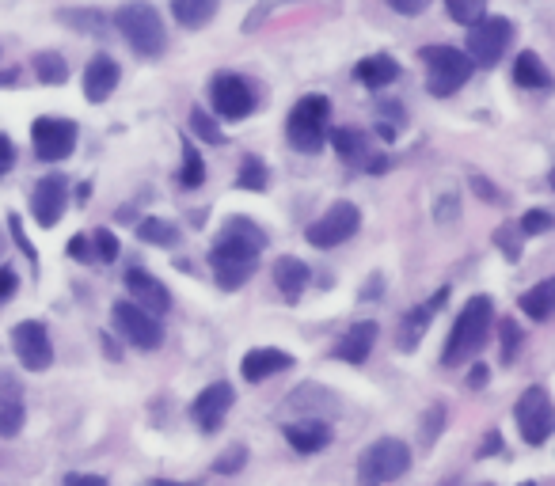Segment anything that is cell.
<instances>
[{"instance_id":"obj_1","label":"cell","mask_w":555,"mask_h":486,"mask_svg":"<svg viewBox=\"0 0 555 486\" xmlns=\"http://www.w3.org/2000/svg\"><path fill=\"white\" fill-rule=\"evenodd\" d=\"M263 247H267V232L259 225H251L248 217H232V221H225L210 247L213 281H217L225 293H236L240 285H248L251 274H255V266H259Z\"/></svg>"},{"instance_id":"obj_2","label":"cell","mask_w":555,"mask_h":486,"mask_svg":"<svg viewBox=\"0 0 555 486\" xmlns=\"http://www.w3.org/2000/svg\"><path fill=\"white\" fill-rule=\"evenodd\" d=\"M491 323H495V300L491 297H472L464 304V312L453 323V335L445 342V354H441V365H464L468 357H476L483 346H487V335H491Z\"/></svg>"},{"instance_id":"obj_3","label":"cell","mask_w":555,"mask_h":486,"mask_svg":"<svg viewBox=\"0 0 555 486\" xmlns=\"http://www.w3.org/2000/svg\"><path fill=\"white\" fill-rule=\"evenodd\" d=\"M115 23L126 46L141 57H160L168 46V31H164V19L153 4H122L115 12Z\"/></svg>"},{"instance_id":"obj_4","label":"cell","mask_w":555,"mask_h":486,"mask_svg":"<svg viewBox=\"0 0 555 486\" xmlns=\"http://www.w3.org/2000/svg\"><path fill=\"white\" fill-rule=\"evenodd\" d=\"M422 61H426V92L438 95V99L460 92L476 73V65L457 46H426Z\"/></svg>"},{"instance_id":"obj_5","label":"cell","mask_w":555,"mask_h":486,"mask_svg":"<svg viewBox=\"0 0 555 486\" xmlns=\"http://www.w3.org/2000/svg\"><path fill=\"white\" fill-rule=\"evenodd\" d=\"M327 122H331V103H327L324 95H305L289 111V122H286L289 145L297 152H305V156L320 152L327 141Z\"/></svg>"},{"instance_id":"obj_6","label":"cell","mask_w":555,"mask_h":486,"mask_svg":"<svg viewBox=\"0 0 555 486\" xmlns=\"http://www.w3.org/2000/svg\"><path fill=\"white\" fill-rule=\"evenodd\" d=\"M407 471H411V449L396 437H381L358 456V486L396 483Z\"/></svg>"},{"instance_id":"obj_7","label":"cell","mask_w":555,"mask_h":486,"mask_svg":"<svg viewBox=\"0 0 555 486\" xmlns=\"http://www.w3.org/2000/svg\"><path fill=\"white\" fill-rule=\"evenodd\" d=\"M514 418H517V430H521V441H525V445H544L555 430L552 395H548V388H540V384L525 388L514 407Z\"/></svg>"},{"instance_id":"obj_8","label":"cell","mask_w":555,"mask_h":486,"mask_svg":"<svg viewBox=\"0 0 555 486\" xmlns=\"http://www.w3.org/2000/svg\"><path fill=\"white\" fill-rule=\"evenodd\" d=\"M510 38H514V23L506 16H491L487 12L476 27H468V61L491 69V65H498V57L506 54Z\"/></svg>"},{"instance_id":"obj_9","label":"cell","mask_w":555,"mask_h":486,"mask_svg":"<svg viewBox=\"0 0 555 486\" xmlns=\"http://www.w3.org/2000/svg\"><path fill=\"white\" fill-rule=\"evenodd\" d=\"M111 323H115L118 335L126 338L130 346H137V350H156V346L164 342L160 319L149 316V312H141L130 300H118L115 308H111Z\"/></svg>"},{"instance_id":"obj_10","label":"cell","mask_w":555,"mask_h":486,"mask_svg":"<svg viewBox=\"0 0 555 486\" xmlns=\"http://www.w3.org/2000/svg\"><path fill=\"white\" fill-rule=\"evenodd\" d=\"M358 225H362V213H358V206L354 202H335V206L327 209L320 221H312L305 232V240L312 243V247H339V243H346L354 232H358Z\"/></svg>"},{"instance_id":"obj_11","label":"cell","mask_w":555,"mask_h":486,"mask_svg":"<svg viewBox=\"0 0 555 486\" xmlns=\"http://www.w3.org/2000/svg\"><path fill=\"white\" fill-rule=\"evenodd\" d=\"M31 145H35V156H42V160H65L77 149V122L46 114L31 126Z\"/></svg>"},{"instance_id":"obj_12","label":"cell","mask_w":555,"mask_h":486,"mask_svg":"<svg viewBox=\"0 0 555 486\" xmlns=\"http://www.w3.org/2000/svg\"><path fill=\"white\" fill-rule=\"evenodd\" d=\"M12 350H16L23 369H31V373H42V369L54 365V346H50V335H46V327H42L39 319H23V323H16V331H12Z\"/></svg>"},{"instance_id":"obj_13","label":"cell","mask_w":555,"mask_h":486,"mask_svg":"<svg viewBox=\"0 0 555 486\" xmlns=\"http://www.w3.org/2000/svg\"><path fill=\"white\" fill-rule=\"evenodd\" d=\"M210 103L221 118L236 122V118H248L251 114V107H255V95H251V88L236 73H217L210 80Z\"/></svg>"},{"instance_id":"obj_14","label":"cell","mask_w":555,"mask_h":486,"mask_svg":"<svg viewBox=\"0 0 555 486\" xmlns=\"http://www.w3.org/2000/svg\"><path fill=\"white\" fill-rule=\"evenodd\" d=\"M122 285H126V293H130V304H137L141 312H168L172 308V293L160 285V278H153L149 270H130L126 278H122Z\"/></svg>"},{"instance_id":"obj_15","label":"cell","mask_w":555,"mask_h":486,"mask_svg":"<svg viewBox=\"0 0 555 486\" xmlns=\"http://www.w3.org/2000/svg\"><path fill=\"white\" fill-rule=\"evenodd\" d=\"M65 198H69V183L61 175H46L39 179V187L31 194V213L42 228H54L65 213Z\"/></svg>"},{"instance_id":"obj_16","label":"cell","mask_w":555,"mask_h":486,"mask_svg":"<svg viewBox=\"0 0 555 486\" xmlns=\"http://www.w3.org/2000/svg\"><path fill=\"white\" fill-rule=\"evenodd\" d=\"M232 399H236V392H232V384H225V380H217V384H210L206 392L198 395L191 403V418L202 426L206 433H213L217 426H221V418L229 414Z\"/></svg>"},{"instance_id":"obj_17","label":"cell","mask_w":555,"mask_h":486,"mask_svg":"<svg viewBox=\"0 0 555 486\" xmlns=\"http://www.w3.org/2000/svg\"><path fill=\"white\" fill-rule=\"evenodd\" d=\"M445 300H449V289L441 285L438 293L426 300V304H419L415 312H407V316L400 319V338H396V346H400L403 354H415V350H419V342H422V335H426V327H430V319H434V312H438Z\"/></svg>"},{"instance_id":"obj_18","label":"cell","mask_w":555,"mask_h":486,"mask_svg":"<svg viewBox=\"0 0 555 486\" xmlns=\"http://www.w3.org/2000/svg\"><path fill=\"white\" fill-rule=\"evenodd\" d=\"M286 369H293V354H286V350H274V346L248 350L244 361H240V373H244L248 384H263V380L286 373Z\"/></svg>"},{"instance_id":"obj_19","label":"cell","mask_w":555,"mask_h":486,"mask_svg":"<svg viewBox=\"0 0 555 486\" xmlns=\"http://www.w3.org/2000/svg\"><path fill=\"white\" fill-rule=\"evenodd\" d=\"M118 61L111 54H96L84 69V95L88 103H107L111 92L118 88Z\"/></svg>"},{"instance_id":"obj_20","label":"cell","mask_w":555,"mask_h":486,"mask_svg":"<svg viewBox=\"0 0 555 486\" xmlns=\"http://www.w3.org/2000/svg\"><path fill=\"white\" fill-rule=\"evenodd\" d=\"M286 441L293 452H301V456H312V452H320L331 445V426H327L324 418H305V422H289L286 430Z\"/></svg>"},{"instance_id":"obj_21","label":"cell","mask_w":555,"mask_h":486,"mask_svg":"<svg viewBox=\"0 0 555 486\" xmlns=\"http://www.w3.org/2000/svg\"><path fill=\"white\" fill-rule=\"evenodd\" d=\"M331 145H335V152H339V160H346V164H354V168L384 171V160H373V156H369V141H365L362 133H354V130H335V133H331Z\"/></svg>"},{"instance_id":"obj_22","label":"cell","mask_w":555,"mask_h":486,"mask_svg":"<svg viewBox=\"0 0 555 486\" xmlns=\"http://www.w3.org/2000/svg\"><path fill=\"white\" fill-rule=\"evenodd\" d=\"M274 281H278L282 297H286L289 304H297V300H301V293L308 289V281H312V270H308V266L297 259V255H282V259L274 262Z\"/></svg>"},{"instance_id":"obj_23","label":"cell","mask_w":555,"mask_h":486,"mask_svg":"<svg viewBox=\"0 0 555 486\" xmlns=\"http://www.w3.org/2000/svg\"><path fill=\"white\" fill-rule=\"evenodd\" d=\"M373 342H377V323H373V319H362V323H354V327L346 331L335 354L343 357L346 365H362L365 357L373 354Z\"/></svg>"},{"instance_id":"obj_24","label":"cell","mask_w":555,"mask_h":486,"mask_svg":"<svg viewBox=\"0 0 555 486\" xmlns=\"http://www.w3.org/2000/svg\"><path fill=\"white\" fill-rule=\"evenodd\" d=\"M358 80H362L365 88H388V84H396V76H400V65L392 61L388 54H373V57H365V61H358Z\"/></svg>"},{"instance_id":"obj_25","label":"cell","mask_w":555,"mask_h":486,"mask_svg":"<svg viewBox=\"0 0 555 486\" xmlns=\"http://www.w3.org/2000/svg\"><path fill=\"white\" fill-rule=\"evenodd\" d=\"M514 80L521 84V88H536V92H548V88H552V73H548V65H544L540 54H533V50L517 54Z\"/></svg>"},{"instance_id":"obj_26","label":"cell","mask_w":555,"mask_h":486,"mask_svg":"<svg viewBox=\"0 0 555 486\" xmlns=\"http://www.w3.org/2000/svg\"><path fill=\"white\" fill-rule=\"evenodd\" d=\"M552 304H555V281H540L536 289H529L525 297H521V308H525V316L536 319V323H544V319L552 316Z\"/></svg>"},{"instance_id":"obj_27","label":"cell","mask_w":555,"mask_h":486,"mask_svg":"<svg viewBox=\"0 0 555 486\" xmlns=\"http://www.w3.org/2000/svg\"><path fill=\"white\" fill-rule=\"evenodd\" d=\"M172 16L183 23V27H202L217 16V4L213 0H175L172 4Z\"/></svg>"},{"instance_id":"obj_28","label":"cell","mask_w":555,"mask_h":486,"mask_svg":"<svg viewBox=\"0 0 555 486\" xmlns=\"http://www.w3.org/2000/svg\"><path fill=\"white\" fill-rule=\"evenodd\" d=\"M324 395H331L327 388H320V384H301V388H293V395H289V411H316L320 403H324V411H335L339 403L335 399H324Z\"/></svg>"},{"instance_id":"obj_29","label":"cell","mask_w":555,"mask_h":486,"mask_svg":"<svg viewBox=\"0 0 555 486\" xmlns=\"http://www.w3.org/2000/svg\"><path fill=\"white\" fill-rule=\"evenodd\" d=\"M137 236L145 243H156V247H175L179 243V228L172 221H164V217H145L137 225Z\"/></svg>"},{"instance_id":"obj_30","label":"cell","mask_w":555,"mask_h":486,"mask_svg":"<svg viewBox=\"0 0 555 486\" xmlns=\"http://www.w3.org/2000/svg\"><path fill=\"white\" fill-rule=\"evenodd\" d=\"M179 183L187 190L202 187L206 183V164H202V152L194 149L191 141H183V171H179Z\"/></svg>"},{"instance_id":"obj_31","label":"cell","mask_w":555,"mask_h":486,"mask_svg":"<svg viewBox=\"0 0 555 486\" xmlns=\"http://www.w3.org/2000/svg\"><path fill=\"white\" fill-rule=\"evenodd\" d=\"M267 183H270L267 164H263L259 156H244L240 175H236V187H240V190H267Z\"/></svg>"},{"instance_id":"obj_32","label":"cell","mask_w":555,"mask_h":486,"mask_svg":"<svg viewBox=\"0 0 555 486\" xmlns=\"http://www.w3.org/2000/svg\"><path fill=\"white\" fill-rule=\"evenodd\" d=\"M35 73H39L42 84H61L69 76V61L54 50H46V54H35Z\"/></svg>"},{"instance_id":"obj_33","label":"cell","mask_w":555,"mask_h":486,"mask_svg":"<svg viewBox=\"0 0 555 486\" xmlns=\"http://www.w3.org/2000/svg\"><path fill=\"white\" fill-rule=\"evenodd\" d=\"M23 430V403L16 395H0V437H16Z\"/></svg>"},{"instance_id":"obj_34","label":"cell","mask_w":555,"mask_h":486,"mask_svg":"<svg viewBox=\"0 0 555 486\" xmlns=\"http://www.w3.org/2000/svg\"><path fill=\"white\" fill-rule=\"evenodd\" d=\"M445 12L457 19V23H464V27H476L479 19L487 16V4L483 0H449Z\"/></svg>"},{"instance_id":"obj_35","label":"cell","mask_w":555,"mask_h":486,"mask_svg":"<svg viewBox=\"0 0 555 486\" xmlns=\"http://www.w3.org/2000/svg\"><path fill=\"white\" fill-rule=\"evenodd\" d=\"M441 430H445V407H441V403H434V407H426V414H422V430H419L422 445L430 449V445H434V441L441 437Z\"/></svg>"},{"instance_id":"obj_36","label":"cell","mask_w":555,"mask_h":486,"mask_svg":"<svg viewBox=\"0 0 555 486\" xmlns=\"http://www.w3.org/2000/svg\"><path fill=\"white\" fill-rule=\"evenodd\" d=\"M187 122H191V130L198 133L202 141H210V145H221V141H225L221 126H213V118L202 111V107H191V118H187Z\"/></svg>"},{"instance_id":"obj_37","label":"cell","mask_w":555,"mask_h":486,"mask_svg":"<svg viewBox=\"0 0 555 486\" xmlns=\"http://www.w3.org/2000/svg\"><path fill=\"white\" fill-rule=\"evenodd\" d=\"M92 259L99 262H115L118 259V240H115V232H107V228H99L96 236H92Z\"/></svg>"},{"instance_id":"obj_38","label":"cell","mask_w":555,"mask_h":486,"mask_svg":"<svg viewBox=\"0 0 555 486\" xmlns=\"http://www.w3.org/2000/svg\"><path fill=\"white\" fill-rule=\"evenodd\" d=\"M555 217L548 213V209H529L525 217H521V232L525 236H544V232H552Z\"/></svg>"},{"instance_id":"obj_39","label":"cell","mask_w":555,"mask_h":486,"mask_svg":"<svg viewBox=\"0 0 555 486\" xmlns=\"http://www.w3.org/2000/svg\"><path fill=\"white\" fill-rule=\"evenodd\" d=\"M244 464H248V449H244V445H232V449L213 464V471H217V475H236Z\"/></svg>"},{"instance_id":"obj_40","label":"cell","mask_w":555,"mask_h":486,"mask_svg":"<svg viewBox=\"0 0 555 486\" xmlns=\"http://www.w3.org/2000/svg\"><path fill=\"white\" fill-rule=\"evenodd\" d=\"M498 331H502V365H510L517 354V342H521V331H517L514 319H502Z\"/></svg>"},{"instance_id":"obj_41","label":"cell","mask_w":555,"mask_h":486,"mask_svg":"<svg viewBox=\"0 0 555 486\" xmlns=\"http://www.w3.org/2000/svg\"><path fill=\"white\" fill-rule=\"evenodd\" d=\"M61 19L80 23V27H84V35H96V27H103V16H88V12H61Z\"/></svg>"},{"instance_id":"obj_42","label":"cell","mask_w":555,"mask_h":486,"mask_svg":"<svg viewBox=\"0 0 555 486\" xmlns=\"http://www.w3.org/2000/svg\"><path fill=\"white\" fill-rule=\"evenodd\" d=\"M16 289H20V274L12 266H0V300H8Z\"/></svg>"},{"instance_id":"obj_43","label":"cell","mask_w":555,"mask_h":486,"mask_svg":"<svg viewBox=\"0 0 555 486\" xmlns=\"http://www.w3.org/2000/svg\"><path fill=\"white\" fill-rule=\"evenodd\" d=\"M65 251H69V255H73L77 262H92V243H88V236H73Z\"/></svg>"},{"instance_id":"obj_44","label":"cell","mask_w":555,"mask_h":486,"mask_svg":"<svg viewBox=\"0 0 555 486\" xmlns=\"http://www.w3.org/2000/svg\"><path fill=\"white\" fill-rule=\"evenodd\" d=\"M8 228H12V236H16V243H20V251H23V255H27V259L35 262V266H39V255H35V247H31V243H27V236H23L20 217H12V221H8Z\"/></svg>"},{"instance_id":"obj_45","label":"cell","mask_w":555,"mask_h":486,"mask_svg":"<svg viewBox=\"0 0 555 486\" xmlns=\"http://www.w3.org/2000/svg\"><path fill=\"white\" fill-rule=\"evenodd\" d=\"M388 8L400 16H419V12H426V0H388Z\"/></svg>"},{"instance_id":"obj_46","label":"cell","mask_w":555,"mask_h":486,"mask_svg":"<svg viewBox=\"0 0 555 486\" xmlns=\"http://www.w3.org/2000/svg\"><path fill=\"white\" fill-rule=\"evenodd\" d=\"M65 486H107V479L103 475H80V471H73V475H65Z\"/></svg>"},{"instance_id":"obj_47","label":"cell","mask_w":555,"mask_h":486,"mask_svg":"<svg viewBox=\"0 0 555 486\" xmlns=\"http://www.w3.org/2000/svg\"><path fill=\"white\" fill-rule=\"evenodd\" d=\"M495 240L502 243V251H506V259L517 262V255H521V251H517V243H514V236H510V228H498V236H495Z\"/></svg>"},{"instance_id":"obj_48","label":"cell","mask_w":555,"mask_h":486,"mask_svg":"<svg viewBox=\"0 0 555 486\" xmlns=\"http://www.w3.org/2000/svg\"><path fill=\"white\" fill-rule=\"evenodd\" d=\"M498 449H502V437H498V430H491L487 437H483V445H479L476 456H479V460H487V456H491V452H498Z\"/></svg>"},{"instance_id":"obj_49","label":"cell","mask_w":555,"mask_h":486,"mask_svg":"<svg viewBox=\"0 0 555 486\" xmlns=\"http://www.w3.org/2000/svg\"><path fill=\"white\" fill-rule=\"evenodd\" d=\"M12 160H16V149H12V141L0 133V171L12 168Z\"/></svg>"},{"instance_id":"obj_50","label":"cell","mask_w":555,"mask_h":486,"mask_svg":"<svg viewBox=\"0 0 555 486\" xmlns=\"http://www.w3.org/2000/svg\"><path fill=\"white\" fill-rule=\"evenodd\" d=\"M472 190H476V194H479V198H483V202H498V190L487 187V179H479V175H476V179H472Z\"/></svg>"},{"instance_id":"obj_51","label":"cell","mask_w":555,"mask_h":486,"mask_svg":"<svg viewBox=\"0 0 555 486\" xmlns=\"http://www.w3.org/2000/svg\"><path fill=\"white\" fill-rule=\"evenodd\" d=\"M453 209H457V198H445V202L438 206V217L441 221H453Z\"/></svg>"},{"instance_id":"obj_52","label":"cell","mask_w":555,"mask_h":486,"mask_svg":"<svg viewBox=\"0 0 555 486\" xmlns=\"http://www.w3.org/2000/svg\"><path fill=\"white\" fill-rule=\"evenodd\" d=\"M483 380H487V365H476L472 369V388H483Z\"/></svg>"},{"instance_id":"obj_53","label":"cell","mask_w":555,"mask_h":486,"mask_svg":"<svg viewBox=\"0 0 555 486\" xmlns=\"http://www.w3.org/2000/svg\"><path fill=\"white\" fill-rule=\"evenodd\" d=\"M381 289H384V285H381V278H373V281H369V285H365V289H362V300H365V297H377V293H381Z\"/></svg>"},{"instance_id":"obj_54","label":"cell","mask_w":555,"mask_h":486,"mask_svg":"<svg viewBox=\"0 0 555 486\" xmlns=\"http://www.w3.org/2000/svg\"><path fill=\"white\" fill-rule=\"evenodd\" d=\"M149 486H191V483H175V479H153Z\"/></svg>"},{"instance_id":"obj_55","label":"cell","mask_w":555,"mask_h":486,"mask_svg":"<svg viewBox=\"0 0 555 486\" xmlns=\"http://www.w3.org/2000/svg\"><path fill=\"white\" fill-rule=\"evenodd\" d=\"M521 486H533V483H521Z\"/></svg>"}]
</instances>
